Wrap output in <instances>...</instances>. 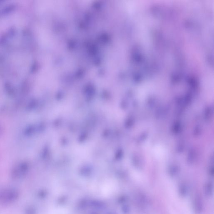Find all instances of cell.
Masks as SVG:
<instances>
[{
	"label": "cell",
	"instance_id": "cell-1",
	"mask_svg": "<svg viewBox=\"0 0 214 214\" xmlns=\"http://www.w3.org/2000/svg\"><path fill=\"white\" fill-rule=\"evenodd\" d=\"M194 207L197 213L200 214L202 211L203 205L201 199L199 197H197L194 201Z\"/></svg>",
	"mask_w": 214,
	"mask_h": 214
},
{
	"label": "cell",
	"instance_id": "cell-2",
	"mask_svg": "<svg viewBox=\"0 0 214 214\" xmlns=\"http://www.w3.org/2000/svg\"><path fill=\"white\" fill-rule=\"evenodd\" d=\"M204 192L207 197H211L213 192V186L210 182L207 183L204 186Z\"/></svg>",
	"mask_w": 214,
	"mask_h": 214
},
{
	"label": "cell",
	"instance_id": "cell-3",
	"mask_svg": "<svg viewBox=\"0 0 214 214\" xmlns=\"http://www.w3.org/2000/svg\"><path fill=\"white\" fill-rule=\"evenodd\" d=\"M188 187L185 185H180L179 186V192L182 197H185L188 193Z\"/></svg>",
	"mask_w": 214,
	"mask_h": 214
}]
</instances>
